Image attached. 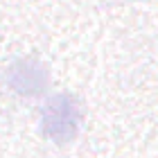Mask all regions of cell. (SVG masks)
<instances>
[{"label":"cell","mask_w":158,"mask_h":158,"mask_svg":"<svg viewBox=\"0 0 158 158\" xmlns=\"http://www.w3.org/2000/svg\"><path fill=\"white\" fill-rule=\"evenodd\" d=\"M84 118L81 99L70 93H59L50 97L41 113V131L54 145H68L79 133V124Z\"/></svg>","instance_id":"cell-1"},{"label":"cell","mask_w":158,"mask_h":158,"mask_svg":"<svg viewBox=\"0 0 158 158\" xmlns=\"http://www.w3.org/2000/svg\"><path fill=\"white\" fill-rule=\"evenodd\" d=\"M48 81H50L48 68L39 59H18L5 73L7 88L18 93V95H27V97L41 95L48 88Z\"/></svg>","instance_id":"cell-2"}]
</instances>
